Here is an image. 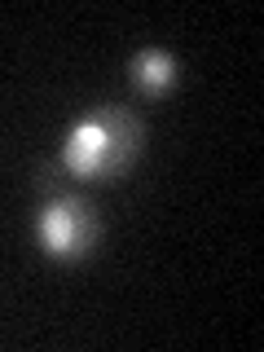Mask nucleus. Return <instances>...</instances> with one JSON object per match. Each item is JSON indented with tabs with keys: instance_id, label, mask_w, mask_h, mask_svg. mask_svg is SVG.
<instances>
[{
	"instance_id": "4",
	"label": "nucleus",
	"mask_w": 264,
	"mask_h": 352,
	"mask_svg": "<svg viewBox=\"0 0 264 352\" xmlns=\"http://www.w3.org/2000/svg\"><path fill=\"white\" fill-rule=\"evenodd\" d=\"M36 194H44V198H62V194H71V168H66L62 159L40 163V168H36Z\"/></svg>"
},
{
	"instance_id": "1",
	"label": "nucleus",
	"mask_w": 264,
	"mask_h": 352,
	"mask_svg": "<svg viewBox=\"0 0 264 352\" xmlns=\"http://www.w3.org/2000/svg\"><path fill=\"white\" fill-rule=\"evenodd\" d=\"M146 150V124L128 106H97L66 137L62 163L80 181H124Z\"/></svg>"
},
{
	"instance_id": "3",
	"label": "nucleus",
	"mask_w": 264,
	"mask_h": 352,
	"mask_svg": "<svg viewBox=\"0 0 264 352\" xmlns=\"http://www.w3.org/2000/svg\"><path fill=\"white\" fill-rule=\"evenodd\" d=\"M128 75L146 97H163L168 88H176V80H181V62H176L172 53H163V49H141V53H132Z\"/></svg>"
},
{
	"instance_id": "2",
	"label": "nucleus",
	"mask_w": 264,
	"mask_h": 352,
	"mask_svg": "<svg viewBox=\"0 0 264 352\" xmlns=\"http://www.w3.org/2000/svg\"><path fill=\"white\" fill-rule=\"evenodd\" d=\"M97 234H102V220H97V207L80 194H62L49 198V207L40 212V247L44 256L53 260H84L93 251Z\"/></svg>"
}]
</instances>
